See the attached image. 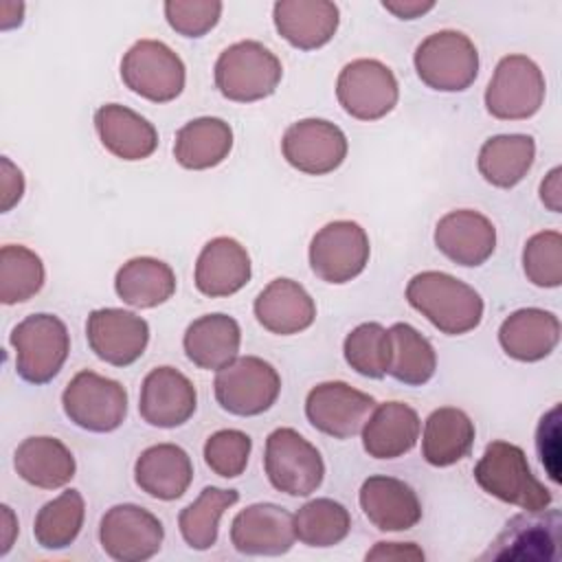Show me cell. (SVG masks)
Segmentation results:
<instances>
[{"instance_id":"1","label":"cell","mask_w":562,"mask_h":562,"mask_svg":"<svg viewBox=\"0 0 562 562\" xmlns=\"http://www.w3.org/2000/svg\"><path fill=\"white\" fill-rule=\"evenodd\" d=\"M406 301L428 318L432 327L448 336H461L479 327L483 318V299L465 281L439 272H417L406 285Z\"/></svg>"},{"instance_id":"2","label":"cell","mask_w":562,"mask_h":562,"mask_svg":"<svg viewBox=\"0 0 562 562\" xmlns=\"http://www.w3.org/2000/svg\"><path fill=\"white\" fill-rule=\"evenodd\" d=\"M474 481L490 496L527 512H538L553 503V494L536 479L522 448L503 439L485 446L474 465Z\"/></svg>"},{"instance_id":"3","label":"cell","mask_w":562,"mask_h":562,"mask_svg":"<svg viewBox=\"0 0 562 562\" xmlns=\"http://www.w3.org/2000/svg\"><path fill=\"white\" fill-rule=\"evenodd\" d=\"M213 77L224 99L252 103L274 94L283 77V66L261 42L241 40L220 53Z\"/></svg>"},{"instance_id":"4","label":"cell","mask_w":562,"mask_h":562,"mask_svg":"<svg viewBox=\"0 0 562 562\" xmlns=\"http://www.w3.org/2000/svg\"><path fill=\"white\" fill-rule=\"evenodd\" d=\"M15 351V373L29 384L50 382L70 353V334L55 314H31L9 334Z\"/></svg>"},{"instance_id":"5","label":"cell","mask_w":562,"mask_h":562,"mask_svg":"<svg viewBox=\"0 0 562 562\" xmlns=\"http://www.w3.org/2000/svg\"><path fill=\"white\" fill-rule=\"evenodd\" d=\"M422 83L437 92H463L479 75V50L461 31H437L424 37L413 55Z\"/></svg>"},{"instance_id":"6","label":"cell","mask_w":562,"mask_h":562,"mask_svg":"<svg viewBox=\"0 0 562 562\" xmlns=\"http://www.w3.org/2000/svg\"><path fill=\"white\" fill-rule=\"evenodd\" d=\"M263 470L270 485L288 496H310L325 479V461L294 428H277L266 439Z\"/></svg>"},{"instance_id":"7","label":"cell","mask_w":562,"mask_h":562,"mask_svg":"<svg viewBox=\"0 0 562 562\" xmlns=\"http://www.w3.org/2000/svg\"><path fill=\"white\" fill-rule=\"evenodd\" d=\"M217 404L237 417H255L272 408L281 393L277 369L259 356H237L215 373Z\"/></svg>"},{"instance_id":"8","label":"cell","mask_w":562,"mask_h":562,"mask_svg":"<svg viewBox=\"0 0 562 562\" xmlns=\"http://www.w3.org/2000/svg\"><path fill=\"white\" fill-rule=\"evenodd\" d=\"M121 79L134 94L151 103H169L182 94L187 68L165 42L138 40L121 59Z\"/></svg>"},{"instance_id":"9","label":"cell","mask_w":562,"mask_h":562,"mask_svg":"<svg viewBox=\"0 0 562 562\" xmlns=\"http://www.w3.org/2000/svg\"><path fill=\"white\" fill-rule=\"evenodd\" d=\"M66 417L90 432H112L127 417V391L121 382L83 369L61 393Z\"/></svg>"},{"instance_id":"10","label":"cell","mask_w":562,"mask_h":562,"mask_svg":"<svg viewBox=\"0 0 562 562\" xmlns=\"http://www.w3.org/2000/svg\"><path fill=\"white\" fill-rule=\"evenodd\" d=\"M547 81L527 55H505L485 88V108L501 121H525L544 103Z\"/></svg>"},{"instance_id":"11","label":"cell","mask_w":562,"mask_h":562,"mask_svg":"<svg viewBox=\"0 0 562 562\" xmlns=\"http://www.w3.org/2000/svg\"><path fill=\"white\" fill-rule=\"evenodd\" d=\"M371 246L367 231L351 220H336L325 224L310 241L312 272L334 285L349 283L369 263Z\"/></svg>"},{"instance_id":"12","label":"cell","mask_w":562,"mask_h":562,"mask_svg":"<svg viewBox=\"0 0 562 562\" xmlns=\"http://www.w3.org/2000/svg\"><path fill=\"white\" fill-rule=\"evenodd\" d=\"M336 99L340 108L358 121L384 119L400 99V86L393 70L378 59H353L336 79Z\"/></svg>"},{"instance_id":"13","label":"cell","mask_w":562,"mask_h":562,"mask_svg":"<svg viewBox=\"0 0 562 562\" xmlns=\"http://www.w3.org/2000/svg\"><path fill=\"white\" fill-rule=\"evenodd\" d=\"M162 540V522L140 505L121 503L101 516L99 542L116 562H145L160 551Z\"/></svg>"},{"instance_id":"14","label":"cell","mask_w":562,"mask_h":562,"mask_svg":"<svg viewBox=\"0 0 562 562\" xmlns=\"http://www.w3.org/2000/svg\"><path fill=\"white\" fill-rule=\"evenodd\" d=\"M347 149L345 132L325 119H301L281 138V151L288 165L307 176L336 171L345 162Z\"/></svg>"},{"instance_id":"15","label":"cell","mask_w":562,"mask_h":562,"mask_svg":"<svg viewBox=\"0 0 562 562\" xmlns=\"http://www.w3.org/2000/svg\"><path fill=\"white\" fill-rule=\"evenodd\" d=\"M373 408V395L358 391L342 380L321 382L310 389L305 397L307 422L334 439H349L358 435Z\"/></svg>"},{"instance_id":"16","label":"cell","mask_w":562,"mask_h":562,"mask_svg":"<svg viewBox=\"0 0 562 562\" xmlns=\"http://www.w3.org/2000/svg\"><path fill=\"white\" fill-rule=\"evenodd\" d=\"M86 338L99 360L112 367H130L147 349L149 325L130 310L101 307L88 314Z\"/></svg>"},{"instance_id":"17","label":"cell","mask_w":562,"mask_h":562,"mask_svg":"<svg viewBox=\"0 0 562 562\" xmlns=\"http://www.w3.org/2000/svg\"><path fill=\"white\" fill-rule=\"evenodd\" d=\"M198 406L193 382L173 367L151 369L140 384L138 413L156 428H178L187 424Z\"/></svg>"},{"instance_id":"18","label":"cell","mask_w":562,"mask_h":562,"mask_svg":"<svg viewBox=\"0 0 562 562\" xmlns=\"http://www.w3.org/2000/svg\"><path fill=\"white\" fill-rule=\"evenodd\" d=\"M294 540V514L274 503L248 505L231 522V544L244 555H283Z\"/></svg>"},{"instance_id":"19","label":"cell","mask_w":562,"mask_h":562,"mask_svg":"<svg viewBox=\"0 0 562 562\" xmlns=\"http://www.w3.org/2000/svg\"><path fill=\"white\" fill-rule=\"evenodd\" d=\"M560 540V512L538 509L514 516L492 542L483 560H553Z\"/></svg>"},{"instance_id":"20","label":"cell","mask_w":562,"mask_h":562,"mask_svg":"<svg viewBox=\"0 0 562 562\" xmlns=\"http://www.w3.org/2000/svg\"><path fill=\"white\" fill-rule=\"evenodd\" d=\"M435 246L463 268L483 266L496 248V228L490 217L472 209L446 213L435 226Z\"/></svg>"},{"instance_id":"21","label":"cell","mask_w":562,"mask_h":562,"mask_svg":"<svg viewBox=\"0 0 562 562\" xmlns=\"http://www.w3.org/2000/svg\"><path fill=\"white\" fill-rule=\"evenodd\" d=\"M358 503L369 522L380 531H406L422 520L417 492L395 476L373 474L364 479Z\"/></svg>"},{"instance_id":"22","label":"cell","mask_w":562,"mask_h":562,"mask_svg":"<svg viewBox=\"0 0 562 562\" xmlns=\"http://www.w3.org/2000/svg\"><path fill=\"white\" fill-rule=\"evenodd\" d=\"M272 20L290 46L316 50L336 35L340 11L329 0H279L272 7Z\"/></svg>"},{"instance_id":"23","label":"cell","mask_w":562,"mask_h":562,"mask_svg":"<svg viewBox=\"0 0 562 562\" xmlns=\"http://www.w3.org/2000/svg\"><path fill=\"white\" fill-rule=\"evenodd\" d=\"M250 274L248 250L233 237H213L198 255L193 281L204 296L222 299L239 292Z\"/></svg>"},{"instance_id":"24","label":"cell","mask_w":562,"mask_h":562,"mask_svg":"<svg viewBox=\"0 0 562 562\" xmlns=\"http://www.w3.org/2000/svg\"><path fill=\"white\" fill-rule=\"evenodd\" d=\"M252 312L257 323L270 334L292 336L312 327L316 303L301 283L281 277L257 294Z\"/></svg>"},{"instance_id":"25","label":"cell","mask_w":562,"mask_h":562,"mask_svg":"<svg viewBox=\"0 0 562 562\" xmlns=\"http://www.w3.org/2000/svg\"><path fill=\"white\" fill-rule=\"evenodd\" d=\"M101 145L116 158L134 162L149 158L158 147L154 123L121 103H105L94 112Z\"/></svg>"},{"instance_id":"26","label":"cell","mask_w":562,"mask_h":562,"mask_svg":"<svg viewBox=\"0 0 562 562\" xmlns=\"http://www.w3.org/2000/svg\"><path fill=\"white\" fill-rule=\"evenodd\" d=\"M422 422L404 402L378 404L362 426V448L373 459H397L411 452L419 439Z\"/></svg>"},{"instance_id":"27","label":"cell","mask_w":562,"mask_h":562,"mask_svg":"<svg viewBox=\"0 0 562 562\" xmlns=\"http://www.w3.org/2000/svg\"><path fill=\"white\" fill-rule=\"evenodd\" d=\"M560 342V318L540 307L512 312L498 327L501 349L518 362H538Z\"/></svg>"},{"instance_id":"28","label":"cell","mask_w":562,"mask_h":562,"mask_svg":"<svg viewBox=\"0 0 562 562\" xmlns=\"http://www.w3.org/2000/svg\"><path fill=\"white\" fill-rule=\"evenodd\" d=\"M134 481L151 498L176 501L193 481L191 457L176 443L149 446L134 463Z\"/></svg>"},{"instance_id":"29","label":"cell","mask_w":562,"mask_h":562,"mask_svg":"<svg viewBox=\"0 0 562 562\" xmlns=\"http://www.w3.org/2000/svg\"><path fill=\"white\" fill-rule=\"evenodd\" d=\"M241 345L239 323L222 312L204 314L195 318L184 336L182 347L187 358L206 371H220L237 358Z\"/></svg>"},{"instance_id":"30","label":"cell","mask_w":562,"mask_h":562,"mask_svg":"<svg viewBox=\"0 0 562 562\" xmlns=\"http://www.w3.org/2000/svg\"><path fill=\"white\" fill-rule=\"evenodd\" d=\"M13 468L22 481L40 490H57L72 481L77 463L57 437H26L13 454Z\"/></svg>"},{"instance_id":"31","label":"cell","mask_w":562,"mask_h":562,"mask_svg":"<svg viewBox=\"0 0 562 562\" xmlns=\"http://www.w3.org/2000/svg\"><path fill=\"white\" fill-rule=\"evenodd\" d=\"M474 422L457 406L435 408L422 432V457L435 468H448L465 459L474 446Z\"/></svg>"},{"instance_id":"32","label":"cell","mask_w":562,"mask_h":562,"mask_svg":"<svg viewBox=\"0 0 562 562\" xmlns=\"http://www.w3.org/2000/svg\"><path fill=\"white\" fill-rule=\"evenodd\" d=\"M233 149V130L224 119L200 116L176 132L173 158L180 167L202 171L217 167Z\"/></svg>"},{"instance_id":"33","label":"cell","mask_w":562,"mask_h":562,"mask_svg":"<svg viewBox=\"0 0 562 562\" xmlns=\"http://www.w3.org/2000/svg\"><path fill=\"white\" fill-rule=\"evenodd\" d=\"M119 299L132 307L149 310L167 303L176 292V274L169 263L156 257H134L114 277Z\"/></svg>"},{"instance_id":"34","label":"cell","mask_w":562,"mask_h":562,"mask_svg":"<svg viewBox=\"0 0 562 562\" xmlns=\"http://www.w3.org/2000/svg\"><path fill=\"white\" fill-rule=\"evenodd\" d=\"M536 158V140L529 134H498L479 149V173L498 189L516 187Z\"/></svg>"},{"instance_id":"35","label":"cell","mask_w":562,"mask_h":562,"mask_svg":"<svg viewBox=\"0 0 562 562\" xmlns=\"http://www.w3.org/2000/svg\"><path fill=\"white\" fill-rule=\"evenodd\" d=\"M391 334V367L389 375L406 386L426 384L437 371V353L426 336L408 323H393Z\"/></svg>"},{"instance_id":"36","label":"cell","mask_w":562,"mask_h":562,"mask_svg":"<svg viewBox=\"0 0 562 562\" xmlns=\"http://www.w3.org/2000/svg\"><path fill=\"white\" fill-rule=\"evenodd\" d=\"M237 501H239L237 490H224L213 485L204 487L200 496L191 505H187L178 516L182 540L195 551L211 549L217 542L220 518Z\"/></svg>"},{"instance_id":"37","label":"cell","mask_w":562,"mask_h":562,"mask_svg":"<svg viewBox=\"0 0 562 562\" xmlns=\"http://www.w3.org/2000/svg\"><path fill=\"white\" fill-rule=\"evenodd\" d=\"M86 518V503L79 490H64L57 498L42 505L33 520V536L42 549L59 551L70 547Z\"/></svg>"},{"instance_id":"38","label":"cell","mask_w":562,"mask_h":562,"mask_svg":"<svg viewBox=\"0 0 562 562\" xmlns=\"http://www.w3.org/2000/svg\"><path fill=\"white\" fill-rule=\"evenodd\" d=\"M351 531V516L347 507L334 498H314L294 514V536L301 544L312 549H327L340 544Z\"/></svg>"},{"instance_id":"39","label":"cell","mask_w":562,"mask_h":562,"mask_svg":"<svg viewBox=\"0 0 562 562\" xmlns=\"http://www.w3.org/2000/svg\"><path fill=\"white\" fill-rule=\"evenodd\" d=\"M46 279L37 252L20 244H7L0 250V301L15 305L33 299Z\"/></svg>"},{"instance_id":"40","label":"cell","mask_w":562,"mask_h":562,"mask_svg":"<svg viewBox=\"0 0 562 562\" xmlns=\"http://www.w3.org/2000/svg\"><path fill=\"white\" fill-rule=\"evenodd\" d=\"M391 334L380 323H360L342 342V356L347 364L371 380L389 375L391 367Z\"/></svg>"},{"instance_id":"41","label":"cell","mask_w":562,"mask_h":562,"mask_svg":"<svg viewBox=\"0 0 562 562\" xmlns=\"http://www.w3.org/2000/svg\"><path fill=\"white\" fill-rule=\"evenodd\" d=\"M522 270L527 281L538 288H558L562 283V235L540 231L525 241Z\"/></svg>"},{"instance_id":"42","label":"cell","mask_w":562,"mask_h":562,"mask_svg":"<svg viewBox=\"0 0 562 562\" xmlns=\"http://www.w3.org/2000/svg\"><path fill=\"white\" fill-rule=\"evenodd\" d=\"M252 439L237 428L213 432L204 443V461L213 474L222 479H237L248 465Z\"/></svg>"},{"instance_id":"43","label":"cell","mask_w":562,"mask_h":562,"mask_svg":"<svg viewBox=\"0 0 562 562\" xmlns=\"http://www.w3.org/2000/svg\"><path fill=\"white\" fill-rule=\"evenodd\" d=\"M220 0H167L162 4L167 24L182 37L206 35L222 18Z\"/></svg>"},{"instance_id":"44","label":"cell","mask_w":562,"mask_h":562,"mask_svg":"<svg viewBox=\"0 0 562 562\" xmlns=\"http://www.w3.org/2000/svg\"><path fill=\"white\" fill-rule=\"evenodd\" d=\"M560 406L555 404L549 413L542 415L540 424H538V430H536V448H538V454H540V461L542 465L549 470V479L553 483L560 481V474H558V457H560Z\"/></svg>"},{"instance_id":"45","label":"cell","mask_w":562,"mask_h":562,"mask_svg":"<svg viewBox=\"0 0 562 562\" xmlns=\"http://www.w3.org/2000/svg\"><path fill=\"white\" fill-rule=\"evenodd\" d=\"M24 195V176L9 156L0 158V211L9 213Z\"/></svg>"},{"instance_id":"46","label":"cell","mask_w":562,"mask_h":562,"mask_svg":"<svg viewBox=\"0 0 562 562\" xmlns=\"http://www.w3.org/2000/svg\"><path fill=\"white\" fill-rule=\"evenodd\" d=\"M424 551L415 542H375L371 551H367L364 560H424Z\"/></svg>"},{"instance_id":"47","label":"cell","mask_w":562,"mask_h":562,"mask_svg":"<svg viewBox=\"0 0 562 562\" xmlns=\"http://www.w3.org/2000/svg\"><path fill=\"white\" fill-rule=\"evenodd\" d=\"M540 202L551 211H562V167H553L540 182Z\"/></svg>"},{"instance_id":"48","label":"cell","mask_w":562,"mask_h":562,"mask_svg":"<svg viewBox=\"0 0 562 562\" xmlns=\"http://www.w3.org/2000/svg\"><path fill=\"white\" fill-rule=\"evenodd\" d=\"M382 7L400 20H415L428 13L430 9H435V2L432 0H384Z\"/></svg>"},{"instance_id":"49","label":"cell","mask_w":562,"mask_h":562,"mask_svg":"<svg viewBox=\"0 0 562 562\" xmlns=\"http://www.w3.org/2000/svg\"><path fill=\"white\" fill-rule=\"evenodd\" d=\"M18 536V518L9 505L0 507V555H7Z\"/></svg>"}]
</instances>
